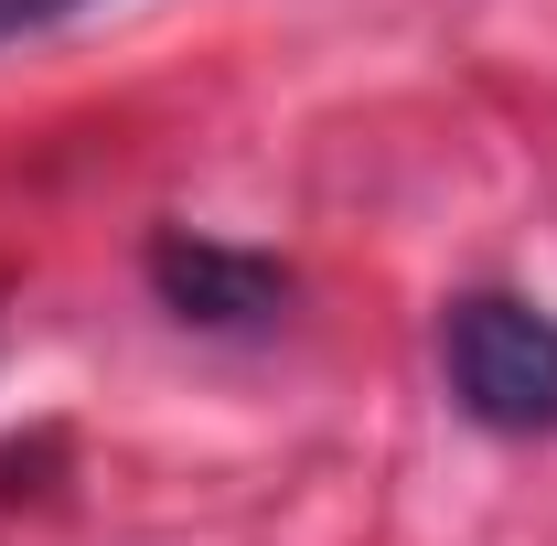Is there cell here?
Instances as JSON below:
<instances>
[{"instance_id": "cell-1", "label": "cell", "mask_w": 557, "mask_h": 546, "mask_svg": "<svg viewBox=\"0 0 557 546\" xmlns=\"http://www.w3.org/2000/svg\"><path fill=\"white\" fill-rule=\"evenodd\" d=\"M440 375H450L461 418H483L504 439L557 429V311L515 300V289L450 300V322H440Z\"/></svg>"}, {"instance_id": "cell-2", "label": "cell", "mask_w": 557, "mask_h": 546, "mask_svg": "<svg viewBox=\"0 0 557 546\" xmlns=\"http://www.w3.org/2000/svg\"><path fill=\"white\" fill-rule=\"evenodd\" d=\"M150 278H161V300L183 322H269L278 289H289L269 258H236V247H205V236H161L150 247Z\"/></svg>"}, {"instance_id": "cell-3", "label": "cell", "mask_w": 557, "mask_h": 546, "mask_svg": "<svg viewBox=\"0 0 557 546\" xmlns=\"http://www.w3.org/2000/svg\"><path fill=\"white\" fill-rule=\"evenodd\" d=\"M75 11H97V0H0V44H22V33H54Z\"/></svg>"}]
</instances>
